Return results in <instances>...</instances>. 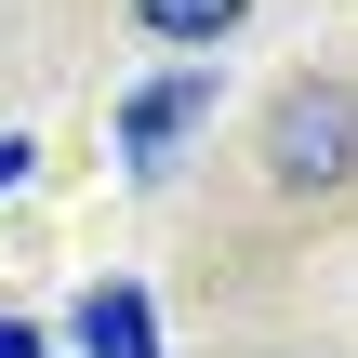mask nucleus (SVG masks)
<instances>
[{
	"label": "nucleus",
	"instance_id": "6",
	"mask_svg": "<svg viewBox=\"0 0 358 358\" xmlns=\"http://www.w3.org/2000/svg\"><path fill=\"white\" fill-rule=\"evenodd\" d=\"M0 186H27V133H0Z\"/></svg>",
	"mask_w": 358,
	"mask_h": 358
},
{
	"label": "nucleus",
	"instance_id": "3",
	"mask_svg": "<svg viewBox=\"0 0 358 358\" xmlns=\"http://www.w3.org/2000/svg\"><path fill=\"white\" fill-rule=\"evenodd\" d=\"M80 358H159V319H146L133 279H93L80 292Z\"/></svg>",
	"mask_w": 358,
	"mask_h": 358
},
{
	"label": "nucleus",
	"instance_id": "2",
	"mask_svg": "<svg viewBox=\"0 0 358 358\" xmlns=\"http://www.w3.org/2000/svg\"><path fill=\"white\" fill-rule=\"evenodd\" d=\"M199 106H213V66H173V80H146V93L120 106V159H133V173H159V146H173Z\"/></svg>",
	"mask_w": 358,
	"mask_h": 358
},
{
	"label": "nucleus",
	"instance_id": "5",
	"mask_svg": "<svg viewBox=\"0 0 358 358\" xmlns=\"http://www.w3.org/2000/svg\"><path fill=\"white\" fill-rule=\"evenodd\" d=\"M0 358H53V345H40V332H27V319H0Z\"/></svg>",
	"mask_w": 358,
	"mask_h": 358
},
{
	"label": "nucleus",
	"instance_id": "4",
	"mask_svg": "<svg viewBox=\"0 0 358 358\" xmlns=\"http://www.w3.org/2000/svg\"><path fill=\"white\" fill-rule=\"evenodd\" d=\"M133 13H146L159 40H226V27H239L252 0H133Z\"/></svg>",
	"mask_w": 358,
	"mask_h": 358
},
{
	"label": "nucleus",
	"instance_id": "1",
	"mask_svg": "<svg viewBox=\"0 0 358 358\" xmlns=\"http://www.w3.org/2000/svg\"><path fill=\"white\" fill-rule=\"evenodd\" d=\"M266 173H279V186H345L358 173V80H292V93H279Z\"/></svg>",
	"mask_w": 358,
	"mask_h": 358
}]
</instances>
